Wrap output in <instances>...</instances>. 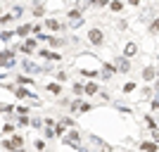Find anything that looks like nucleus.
<instances>
[{
    "instance_id": "f704fd0d",
    "label": "nucleus",
    "mask_w": 159,
    "mask_h": 152,
    "mask_svg": "<svg viewBox=\"0 0 159 152\" xmlns=\"http://www.w3.org/2000/svg\"><path fill=\"white\" fill-rule=\"evenodd\" d=\"M31 126H33V128H38V126H40V119H38V117H33V119H31Z\"/></svg>"
},
{
    "instance_id": "6ab92c4d",
    "label": "nucleus",
    "mask_w": 159,
    "mask_h": 152,
    "mask_svg": "<svg viewBox=\"0 0 159 152\" xmlns=\"http://www.w3.org/2000/svg\"><path fill=\"white\" fill-rule=\"evenodd\" d=\"M150 33H152V36H154V33H159V17H154V19H152V24H150Z\"/></svg>"
},
{
    "instance_id": "20e7f679",
    "label": "nucleus",
    "mask_w": 159,
    "mask_h": 152,
    "mask_svg": "<svg viewBox=\"0 0 159 152\" xmlns=\"http://www.w3.org/2000/svg\"><path fill=\"white\" fill-rule=\"evenodd\" d=\"M114 62H116V71H121V74H128L131 71V60L128 57H114Z\"/></svg>"
},
{
    "instance_id": "f257e3e1",
    "label": "nucleus",
    "mask_w": 159,
    "mask_h": 152,
    "mask_svg": "<svg viewBox=\"0 0 159 152\" xmlns=\"http://www.w3.org/2000/svg\"><path fill=\"white\" fill-rule=\"evenodd\" d=\"M69 26L71 29H79L81 24H83V14H81V10H69Z\"/></svg>"
},
{
    "instance_id": "9d476101",
    "label": "nucleus",
    "mask_w": 159,
    "mask_h": 152,
    "mask_svg": "<svg viewBox=\"0 0 159 152\" xmlns=\"http://www.w3.org/2000/svg\"><path fill=\"white\" fill-rule=\"evenodd\" d=\"M135 53H138V45H135V43H126V45H124V57H128V60H131Z\"/></svg>"
},
{
    "instance_id": "4468645a",
    "label": "nucleus",
    "mask_w": 159,
    "mask_h": 152,
    "mask_svg": "<svg viewBox=\"0 0 159 152\" xmlns=\"http://www.w3.org/2000/svg\"><path fill=\"white\" fill-rule=\"evenodd\" d=\"M48 93H52V95H60V93H62V86H60V83H55V81H52V83H48Z\"/></svg>"
},
{
    "instance_id": "c756f323",
    "label": "nucleus",
    "mask_w": 159,
    "mask_h": 152,
    "mask_svg": "<svg viewBox=\"0 0 159 152\" xmlns=\"http://www.w3.org/2000/svg\"><path fill=\"white\" fill-rule=\"evenodd\" d=\"M55 79H57V83H62V81H66V74L64 71H57V74H55Z\"/></svg>"
},
{
    "instance_id": "aec40b11",
    "label": "nucleus",
    "mask_w": 159,
    "mask_h": 152,
    "mask_svg": "<svg viewBox=\"0 0 159 152\" xmlns=\"http://www.w3.org/2000/svg\"><path fill=\"white\" fill-rule=\"evenodd\" d=\"M17 124H19V126H29V124H31V119H29L26 114H19V117H17Z\"/></svg>"
},
{
    "instance_id": "79ce46f5",
    "label": "nucleus",
    "mask_w": 159,
    "mask_h": 152,
    "mask_svg": "<svg viewBox=\"0 0 159 152\" xmlns=\"http://www.w3.org/2000/svg\"><path fill=\"white\" fill-rule=\"evenodd\" d=\"M157 76H159V69H157Z\"/></svg>"
},
{
    "instance_id": "dca6fc26",
    "label": "nucleus",
    "mask_w": 159,
    "mask_h": 152,
    "mask_svg": "<svg viewBox=\"0 0 159 152\" xmlns=\"http://www.w3.org/2000/svg\"><path fill=\"white\" fill-rule=\"evenodd\" d=\"M83 93H86V95H95V93H98V83H86V86H83Z\"/></svg>"
},
{
    "instance_id": "2eb2a0df",
    "label": "nucleus",
    "mask_w": 159,
    "mask_h": 152,
    "mask_svg": "<svg viewBox=\"0 0 159 152\" xmlns=\"http://www.w3.org/2000/svg\"><path fill=\"white\" fill-rule=\"evenodd\" d=\"M10 143H12L14 152H17V150H19L21 145H24V138H21V136H12V140H10Z\"/></svg>"
},
{
    "instance_id": "4be33fe9",
    "label": "nucleus",
    "mask_w": 159,
    "mask_h": 152,
    "mask_svg": "<svg viewBox=\"0 0 159 152\" xmlns=\"http://www.w3.org/2000/svg\"><path fill=\"white\" fill-rule=\"evenodd\" d=\"M45 14V7L43 5H33V17H43Z\"/></svg>"
},
{
    "instance_id": "f3484780",
    "label": "nucleus",
    "mask_w": 159,
    "mask_h": 152,
    "mask_svg": "<svg viewBox=\"0 0 159 152\" xmlns=\"http://www.w3.org/2000/svg\"><path fill=\"white\" fill-rule=\"evenodd\" d=\"M45 26H48V29H52V31H57V29H60L62 24H60L57 19H45Z\"/></svg>"
},
{
    "instance_id": "6e6552de",
    "label": "nucleus",
    "mask_w": 159,
    "mask_h": 152,
    "mask_svg": "<svg viewBox=\"0 0 159 152\" xmlns=\"http://www.w3.org/2000/svg\"><path fill=\"white\" fill-rule=\"evenodd\" d=\"M154 79H157V69H154V67H145V69H143V81L150 83V81H154Z\"/></svg>"
},
{
    "instance_id": "7c9ffc66",
    "label": "nucleus",
    "mask_w": 159,
    "mask_h": 152,
    "mask_svg": "<svg viewBox=\"0 0 159 152\" xmlns=\"http://www.w3.org/2000/svg\"><path fill=\"white\" fill-rule=\"evenodd\" d=\"M38 57H43V60H50V50H40Z\"/></svg>"
},
{
    "instance_id": "f8f14e48",
    "label": "nucleus",
    "mask_w": 159,
    "mask_h": 152,
    "mask_svg": "<svg viewBox=\"0 0 159 152\" xmlns=\"http://www.w3.org/2000/svg\"><path fill=\"white\" fill-rule=\"evenodd\" d=\"M48 43H50V48H62V45H66L69 40H66V38H55V36H50V38H48Z\"/></svg>"
},
{
    "instance_id": "9b49d317",
    "label": "nucleus",
    "mask_w": 159,
    "mask_h": 152,
    "mask_svg": "<svg viewBox=\"0 0 159 152\" xmlns=\"http://www.w3.org/2000/svg\"><path fill=\"white\" fill-rule=\"evenodd\" d=\"M14 95H17V100H26V98H31V93H29L26 88H21V86H14Z\"/></svg>"
},
{
    "instance_id": "7ed1b4c3",
    "label": "nucleus",
    "mask_w": 159,
    "mask_h": 152,
    "mask_svg": "<svg viewBox=\"0 0 159 152\" xmlns=\"http://www.w3.org/2000/svg\"><path fill=\"white\" fill-rule=\"evenodd\" d=\"M88 40H90V45H102L105 43V33L100 29H90L88 31Z\"/></svg>"
},
{
    "instance_id": "0eeeda50",
    "label": "nucleus",
    "mask_w": 159,
    "mask_h": 152,
    "mask_svg": "<svg viewBox=\"0 0 159 152\" xmlns=\"http://www.w3.org/2000/svg\"><path fill=\"white\" fill-rule=\"evenodd\" d=\"M90 143H93V145H95V147H100V152H112V147L107 145L105 140H100V138H98V136H90Z\"/></svg>"
},
{
    "instance_id": "423d86ee",
    "label": "nucleus",
    "mask_w": 159,
    "mask_h": 152,
    "mask_svg": "<svg viewBox=\"0 0 159 152\" xmlns=\"http://www.w3.org/2000/svg\"><path fill=\"white\" fill-rule=\"evenodd\" d=\"M79 138H81V136H79V131H74V128H71V131H69V136H64V143H66V145L79 147Z\"/></svg>"
},
{
    "instance_id": "b1692460",
    "label": "nucleus",
    "mask_w": 159,
    "mask_h": 152,
    "mask_svg": "<svg viewBox=\"0 0 159 152\" xmlns=\"http://www.w3.org/2000/svg\"><path fill=\"white\" fill-rule=\"evenodd\" d=\"M43 136H45L48 140H50V138H55V128H52V126H48L45 131H43Z\"/></svg>"
},
{
    "instance_id": "a19ab883",
    "label": "nucleus",
    "mask_w": 159,
    "mask_h": 152,
    "mask_svg": "<svg viewBox=\"0 0 159 152\" xmlns=\"http://www.w3.org/2000/svg\"><path fill=\"white\" fill-rule=\"evenodd\" d=\"M0 14H2V7H0Z\"/></svg>"
},
{
    "instance_id": "c85d7f7f",
    "label": "nucleus",
    "mask_w": 159,
    "mask_h": 152,
    "mask_svg": "<svg viewBox=\"0 0 159 152\" xmlns=\"http://www.w3.org/2000/svg\"><path fill=\"white\" fill-rule=\"evenodd\" d=\"M79 109H81V112H90V109H93V105H88V102H81Z\"/></svg>"
},
{
    "instance_id": "e433bc0d",
    "label": "nucleus",
    "mask_w": 159,
    "mask_h": 152,
    "mask_svg": "<svg viewBox=\"0 0 159 152\" xmlns=\"http://www.w3.org/2000/svg\"><path fill=\"white\" fill-rule=\"evenodd\" d=\"M152 109H157V112H159V100H154V102H152Z\"/></svg>"
},
{
    "instance_id": "cd10ccee",
    "label": "nucleus",
    "mask_w": 159,
    "mask_h": 152,
    "mask_svg": "<svg viewBox=\"0 0 159 152\" xmlns=\"http://www.w3.org/2000/svg\"><path fill=\"white\" fill-rule=\"evenodd\" d=\"M12 14H14V19H17V17H21V14H24V7H19V5H17V7L12 10Z\"/></svg>"
},
{
    "instance_id": "473e14b6",
    "label": "nucleus",
    "mask_w": 159,
    "mask_h": 152,
    "mask_svg": "<svg viewBox=\"0 0 159 152\" xmlns=\"http://www.w3.org/2000/svg\"><path fill=\"white\" fill-rule=\"evenodd\" d=\"M145 121H147V126H150V128H157V124H154L152 117H145Z\"/></svg>"
},
{
    "instance_id": "a211bd4d",
    "label": "nucleus",
    "mask_w": 159,
    "mask_h": 152,
    "mask_svg": "<svg viewBox=\"0 0 159 152\" xmlns=\"http://www.w3.org/2000/svg\"><path fill=\"white\" fill-rule=\"evenodd\" d=\"M109 7H112V12H121V10H124V2H119V0H112V2H109Z\"/></svg>"
},
{
    "instance_id": "393cba45",
    "label": "nucleus",
    "mask_w": 159,
    "mask_h": 152,
    "mask_svg": "<svg viewBox=\"0 0 159 152\" xmlns=\"http://www.w3.org/2000/svg\"><path fill=\"white\" fill-rule=\"evenodd\" d=\"M64 128H66V126L62 124V121H60V124H55V136H62V133H64Z\"/></svg>"
},
{
    "instance_id": "39448f33",
    "label": "nucleus",
    "mask_w": 159,
    "mask_h": 152,
    "mask_svg": "<svg viewBox=\"0 0 159 152\" xmlns=\"http://www.w3.org/2000/svg\"><path fill=\"white\" fill-rule=\"evenodd\" d=\"M21 67H24L29 74H40V71H43V67H38L36 62H31V60H24V62H21Z\"/></svg>"
},
{
    "instance_id": "ddd939ff",
    "label": "nucleus",
    "mask_w": 159,
    "mask_h": 152,
    "mask_svg": "<svg viewBox=\"0 0 159 152\" xmlns=\"http://www.w3.org/2000/svg\"><path fill=\"white\" fill-rule=\"evenodd\" d=\"M14 81H17L19 86H31V83H36L31 76H14Z\"/></svg>"
},
{
    "instance_id": "4c0bfd02",
    "label": "nucleus",
    "mask_w": 159,
    "mask_h": 152,
    "mask_svg": "<svg viewBox=\"0 0 159 152\" xmlns=\"http://www.w3.org/2000/svg\"><path fill=\"white\" fill-rule=\"evenodd\" d=\"M154 90L159 93V76H157V79H154Z\"/></svg>"
},
{
    "instance_id": "2f4dec72",
    "label": "nucleus",
    "mask_w": 159,
    "mask_h": 152,
    "mask_svg": "<svg viewBox=\"0 0 159 152\" xmlns=\"http://www.w3.org/2000/svg\"><path fill=\"white\" fill-rule=\"evenodd\" d=\"M74 93H76V95H83V86H81V83H76V86H74Z\"/></svg>"
},
{
    "instance_id": "bb28decb",
    "label": "nucleus",
    "mask_w": 159,
    "mask_h": 152,
    "mask_svg": "<svg viewBox=\"0 0 159 152\" xmlns=\"http://www.w3.org/2000/svg\"><path fill=\"white\" fill-rule=\"evenodd\" d=\"M107 0H90V7H105Z\"/></svg>"
},
{
    "instance_id": "72a5a7b5",
    "label": "nucleus",
    "mask_w": 159,
    "mask_h": 152,
    "mask_svg": "<svg viewBox=\"0 0 159 152\" xmlns=\"http://www.w3.org/2000/svg\"><path fill=\"white\" fill-rule=\"evenodd\" d=\"M14 107L12 105H0V112H12Z\"/></svg>"
},
{
    "instance_id": "5701e85b",
    "label": "nucleus",
    "mask_w": 159,
    "mask_h": 152,
    "mask_svg": "<svg viewBox=\"0 0 159 152\" xmlns=\"http://www.w3.org/2000/svg\"><path fill=\"white\" fill-rule=\"evenodd\" d=\"M10 38H14V33H12V31H0V40H2V43H7Z\"/></svg>"
},
{
    "instance_id": "f03ea898",
    "label": "nucleus",
    "mask_w": 159,
    "mask_h": 152,
    "mask_svg": "<svg viewBox=\"0 0 159 152\" xmlns=\"http://www.w3.org/2000/svg\"><path fill=\"white\" fill-rule=\"evenodd\" d=\"M14 64H17L14 50H5V53H0V67H14Z\"/></svg>"
},
{
    "instance_id": "c9c22d12",
    "label": "nucleus",
    "mask_w": 159,
    "mask_h": 152,
    "mask_svg": "<svg viewBox=\"0 0 159 152\" xmlns=\"http://www.w3.org/2000/svg\"><path fill=\"white\" fill-rule=\"evenodd\" d=\"M36 150H45V143H43V140H36Z\"/></svg>"
},
{
    "instance_id": "58836bf2",
    "label": "nucleus",
    "mask_w": 159,
    "mask_h": 152,
    "mask_svg": "<svg viewBox=\"0 0 159 152\" xmlns=\"http://www.w3.org/2000/svg\"><path fill=\"white\" fill-rule=\"evenodd\" d=\"M128 5H140V0H128Z\"/></svg>"
},
{
    "instance_id": "ea45409f",
    "label": "nucleus",
    "mask_w": 159,
    "mask_h": 152,
    "mask_svg": "<svg viewBox=\"0 0 159 152\" xmlns=\"http://www.w3.org/2000/svg\"><path fill=\"white\" fill-rule=\"evenodd\" d=\"M17 152H26V150H21V147H19V150H17Z\"/></svg>"
},
{
    "instance_id": "1a4fd4ad",
    "label": "nucleus",
    "mask_w": 159,
    "mask_h": 152,
    "mask_svg": "<svg viewBox=\"0 0 159 152\" xmlns=\"http://www.w3.org/2000/svg\"><path fill=\"white\" fill-rule=\"evenodd\" d=\"M31 31H33V26H31V24H21V26L17 29V31H14V36H17V38H26V36H29Z\"/></svg>"
},
{
    "instance_id": "412c9836",
    "label": "nucleus",
    "mask_w": 159,
    "mask_h": 152,
    "mask_svg": "<svg viewBox=\"0 0 159 152\" xmlns=\"http://www.w3.org/2000/svg\"><path fill=\"white\" fill-rule=\"evenodd\" d=\"M12 19H14V14H0V24L5 26V24H12Z\"/></svg>"
},
{
    "instance_id": "a878e982",
    "label": "nucleus",
    "mask_w": 159,
    "mask_h": 152,
    "mask_svg": "<svg viewBox=\"0 0 159 152\" xmlns=\"http://www.w3.org/2000/svg\"><path fill=\"white\" fill-rule=\"evenodd\" d=\"M133 90H135V83H133V81L124 83V93H133Z\"/></svg>"
}]
</instances>
